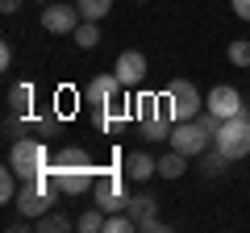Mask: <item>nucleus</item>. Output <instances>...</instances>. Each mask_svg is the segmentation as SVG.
<instances>
[{
	"label": "nucleus",
	"mask_w": 250,
	"mask_h": 233,
	"mask_svg": "<svg viewBox=\"0 0 250 233\" xmlns=\"http://www.w3.org/2000/svg\"><path fill=\"white\" fill-rule=\"evenodd\" d=\"M171 125H175V113H171L167 92L163 96H138V134L142 142H171Z\"/></svg>",
	"instance_id": "f257e3e1"
},
{
	"label": "nucleus",
	"mask_w": 250,
	"mask_h": 233,
	"mask_svg": "<svg viewBox=\"0 0 250 233\" xmlns=\"http://www.w3.org/2000/svg\"><path fill=\"white\" fill-rule=\"evenodd\" d=\"M54 162V154H50V146L42 142V137H17V142L9 146V167L17 171L21 179H29V175H42L46 167Z\"/></svg>",
	"instance_id": "f03ea898"
},
{
	"label": "nucleus",
	"mask_w": 250,
	"mask_h": 233,
	"mask_svg": "<svg viewBox=\"0 0 250 233\" xmlns=\"http://www.w3.org/2000/svg\"><path fill=\"white\" fill-rule=\"evenodd\" d=\"M213 146H221L229 158H246V154H250V116L246 113L225 116L221 129H217V137H213Z\"/></svg>",
	"instance_id": "7ed1b4c3"
},
{
	"label": "nucleus",
	"mask_w": 250,
	"mask_h": 233,
	"mask_svg": "<svg viewBox=\"0 0 250 233\" xmlns=\"http://www.w3.org/2000/svg\"><path fill=\"white\" fill-rule=\"evenodd\" d=\"M208 146H213V137L196 125V116H192V121H175V125H171V150L188 154V158H200Z\"/></svg>",
	"instance_id": "20e7f679"
},
{
	"label": "nucleus",
	"mask_w": 250,
	"mask_h": 233,
	"mask_svg": "<svg viewBox=\"0 0 250 233\" xmlns=\"http://www.w3.org/2000/svg\"><path fill=\"white\" fill-rule=\"evenodd\" d=\"M167 100H171L175 121H192V116L205 108V96L196 92V83H192V79H171L167 83Z\"/></svg>",
	"instance_id": "39448f33"
},
{
	"label": "nucleus",
	"mask_w": 250,
	"mask_h": 233,
	"mask_svg": "<svg viewBox=\"0 0 250 233\" xmlns=\"http://www.w3.org/2000/svg\"><path fill=\"white\" fill-rule=\"evenodd\" d=\"M80 4H59V0H50V4H42V29L46 34H75V25H80Z\"/></svg>",
	"instance_id": "423d86ee"
},
{
	"label": "nucleus",
	"mask_w": 250,
	"mask_h": 233,
	"mask_svg": "<svg viewBox=\"0 0 250 233\" xmlns=\"http://www.w3.org/2000/svg\"><path fill=\"white\" fill-rule=\"evenodd\" d=\"M96 183V167H54V188L62 196H83V192Z\"/></svg>",
	"instance_id": "0eeeda50"
},
{
	"label": "nucleus",
	"mask_w": 250,
	"mask_h": 233,
	"mask_svg": "<svg viewBox=\"0 0 250 233\" xmlns=\"http://www.w3.org/2000/svg\"><path fill=\"white\" fill-rule=\"evenodd\" d=\"M125 92V83L117 79V75H92L88 83H83V100H88L92 108H104V104H113L117 96Z\"/></svg>",
	"instance_id": "6e6552de"
},
{
	"label": "nucleus",
	"mask_w": 250,
	"mask_h": 233,
	"mask_svg": "<svg viewBox=\"0 0 250 233\" xmlns=\"http://www.w3.org/2000/svg\"><path fill=\"white\" fill-rule=\"evenodd\" d=\"M113 75L125 83V88H138V83L146 79V54L142 50H121L113 63Z\"/></svg>",
	"instance_id": "1a4fd4ad"
},
{
	"label": "nucleus",
	"mask_w": 250,
	"mask_h": 233,
	"mask_svg": "<svg viewBox=\"0 0 250 233\" xmlns=\"http://www.w3.org/2000/svg\"><path fill=\"white\" fill-rule=\"evenodd\" d=\"M205 108H213V113H217V116L225 121V116H238V113H242L246 104H242L238 88H229V83H217V88H213V92L205 96Z\"/></svg>",
	"instance_id": "9d476101"
},
{
	"label": "nucleus",
	"mask_w": 250,
	"mask_h": 233,
	"mask_svg": "<svg viewBox=\"0 0 250 233\" xmlns=\"http://www.w3.org/2000/svg\"><path fill=\"white\" fill-rule=\"evenodd\" d=\"M125 175H129V179L134 183H146V179H154V175H159V158H150V154L146 150H134V154H125Z\"/></svg>",
	"instance_id": "9b49d317"
},
{
	"label": "nucleus",
	"mask_w": 250,
	"mask_h": 233,
	"mask_svg": "<svg viewBox=\"0 0 250 233\" xmlns=\"http://www.w3.org/2000/svg\"><path fill=\"white\" fill-rule=\"evenodd\" d=\"M125 213L142 225V221H150V216H159V200H154L150 192H129V204H125Z\"/></svg>",
	"instance_id": "f8f14e48"
},
{
	"label": "nucleus",
	"mask_w": 250,
	"mask_h": 233,
	"mask_svg": "<svg viewBox=\"0 0 250 233\" xmlns=\"http://www.w3.org/2000/svg\"><path fill=\"white\" fill-rule=\"evenodd\" d=\"M34 229H38V233H67V229H75V221L62 213V208H50V213H42V216L34 221Z\"/></svg>",
	"instance_id": "ddd939ff"
},
{
	"label": "nucleus",
	"mask_w": 250,
	"mask_h": 233,
	"mask_svg": "<svg viewBox=\"0 0 250 233\" xmlns=\"http://www.w3.org/2000/svg\"><path fill=\"white\" fill-rule=\"evenodd\" d=\"M229 154H225L221 150V146H208V150L205 154H200V171H205V175H208V179H217V175H225V167H229Z\"/></svg>",
	"instance_id": "4468645a"
},
{
	"label": "nucleus",
	"mask_w": 250,
	"mask_h": 233,
	"mask_svg": "<svg viewBox=\"0 0 250 233\" xmlns=\"http://www.w3.org/2000/svg\"><path fill=\"white\" fill-rule=\"evenodd\" d=\"M188 162H192L188 154H179V150H167V154L159 158V179H179V175L188 171Z\"/></svg>",
	"instance_id": "2eb2a0df"
},
{
	"label": "nucleus",
	"mask_w": 250,
	"mask_h": 233,
	"mask_svg": "<svg viewBox=\"0 0 250 233\" xmlns=\"http://www.w3.org/2000/svg\"><path fill=\"white\" fill-rule=\"evenodd\" d=\"M34 108V83H13L9 88V113H25Z\"/></svg>",
	"instance_id": "dca6fc26"
},
{
	"label": "nucleus",
	"mask_w": 250,
	"mask_h": 233,
	"mask_svg": "<svg viewBox=\"0 0 250 233\" xmlns=\"http://www.w3.org/2000/svg\"><path fill=\"white\" fill-rule=\"evenodd\" d=\"M71 38H75L80 50H96V46H100V25H96V21H80Z\"/></svg>",
	"instance_id": "f3484780"
},
{
	"label": "nucleus",
	"mask_w": 250,
	"mask_h": 233,
	"mask_svg": "<svg viewBox=\"0 0 250 233\" xmlns=\"http://www.w3.org/2000/svg\"><path fill=\"white\" fill-rule=\"evenodd\" d=\"M104 221H108V213H104V208H96V204H92L88 213H83L80 221H75V229H80V233H104Z\"/></svg>",
	"instance_id": "a211bd4d"
},
{
	"label": "nucleus",
	"mask_w": 250,
	"mask_h": 233,
	"mask_svg": "<svg viewBox=\"0 0 250 233\" xmlns=\"http://www.w3.org/2000/svg\"><path fill=\"white\" fill-rule=\"evenodd\" d=\"M88 150H80V146H62V150H54V167H88Z\"/></svg>",
	"instance_id": "6ab92c4d"
},
{
	"label": "nucleus",
	"mask_w": 250,
	"mask_h": 233,
	"mask_svg": "<svg viewBox=\"0 0 250 233\" xmlns=\"http://www.w3.org/2000/svg\"><path fill=\"white\" fill-rule=\"evenodd\" d=\"M75 4H80L83 21H100V17H108V9H113V0H75Z\"/></svg>",
	"instance_id": "aec40b11"
},
{
	"label": "nucleus",
	"mask_w": 250,
	"mask_h": 233,
	"mask_svg": "<svg viewBox=\"0 0 250 233\" xmlns=\"http://www.w3.org/2000/svg\"><path fill=\"white\" fill-rule=\"evenodd\" d=\"M225 54H229V63H233V67H250V38H233Z\"/></svg>",
	"instance_id": "412c9836"
},
{
	"label": "nucleus",
	"mask_w": 250,
	"mask_h": 233,
	"mask_svg": "<svg viewBox=\"0 0 250 233\" xmlns=\"http://www.w3.org/2000/svg\"><path fill=\"white\" fill-rule=\"evenodd\" d=\"M138 229V221L129 213H108V221H104V233H134Z\"/></svg>",
	"instance_id": "4be33fe9"
},
{
	"label": "nucleus",
	"mask_w": 250,
	"mask_h": 233,
	"mask_svg": "<svg viewBox=\"0 0 250 233\" xmlns=\"http://www.w3.org/2000/svg\"><path fill=\"white\" fill-rule=\"evenodd\" d=\"M17 179H21V175H17V171H0V200H4V204H13V200H17Z\"/></svg>",
	"instance_id": "5701e85b"
},
{
	"label": "nucleus",
	"mask_w": 250,
	"mask_h": 233,
	"mask_svg": "<svg viewBox=\"0 0 250 233\" xmlns=\"http://www.w3.org/2000/svg\"><path fill=\"white\" fill-rule=\"evenodd\" d=\"M196 125L205 129L208 137H217V129H221V116H217L213 108H200V113H196Z\"/></svg>",
	"instance_id": "b1692460"
},
{
	"label": "nucleus",
	"mask_w": 250,
	"mask_h": 233,
	"mask_svg": "<svg viewBox=\"0 0 250 233\" xmlns=\"http://www.w3.org/2000/svg\"><path fill=\"white\" fill-rule=\"evenodd\" d=\"M138 229H142V233H163V229H167V225H163L159 216H150V221H142V225H138Z\"/></svg>",
	"instance_id": "393cba45"
},
{
	"label": "nucleus",
	"mask_w": 250,
	"mask_h": 233,
	"mask_svg": "<svg viewBox=\"0 0 250 233\" xmlns=\"http://www.w3.org/2000/svg\"><path fill=\"white\" fill-rule=\"evenodd\" d=\"M0 67H4V71L13 67V46L9 42H0Z\"/></svg>",
	"instance_id": "a878e982"
},
{
	"label": "nucleus",
	"mask_w": 250,
	"mask_h": 233,
	"mask_svg": "<svg viewBox=\"0 0 250 233\" xmlns=\"http://www.w3.org/2000/svg\"><path fill=\"white\" fill-rule=\"evenodd\" d=\"M233 13H238L242 21H250V0H233Z\"/></svg>",
	"instance_id": "bb28decb"
},
{
	"label": "nucleus",
	"mask_w": 250,
	"mask_h": 233,
	"mask_svg": "<svg viewBox=\"0 0 250 233\" xmlns=\"http://www.w3.org/2000/svg\"><path fill=\"white\" fill-rule=\"evenodd\" d=\"M21 4H25V0H0V9H4V13H17Z\"/></svg>",
	"instance_id": "cd10ccee"
},
{
	"label": "nucleus",
	"mask_w": 250,
	"mask_h": 233,
	"mask_svg": "<svg viewBox=\"0 0 250 233\" xmlns=\"http://www.w3.org/2000/svg\"><path fill=\"white\" fill-rule=\"evenodd\" d=\"M242 113H246V116H250V104H246V108H242Z\"/></svg>",
	"instance_id": "c85d7f7f"
},
{
	"label": "nucleus",
	"mask_w": 250,
	"mask_h": 233,
	"mask_svg": "<svg viewBox=\"0 0 250 233\" xmlns=\"http://www.w3.org/2000/svg\"><path fill=\"white\" fill-rule=\"evenodd\" d=\"M38 4H50V0H38Z\"/></svg>",
	"instance_id": "c756f323"
},
{
	"label": "nucleus",
	"mask_w": 250,
	"mask_h": 233,
	"mask_svg": "<svg viewBox=\"0 0 250 233\" xmlns=\"http://www.w3.org/2000/svg\"><path fill=\"white\" fill-rule=\"evenodd\" d=\"M138 4H146V0H138Z\"/></svg>",
	"instance_id": "7c9ffc66"
}]
</instances>
